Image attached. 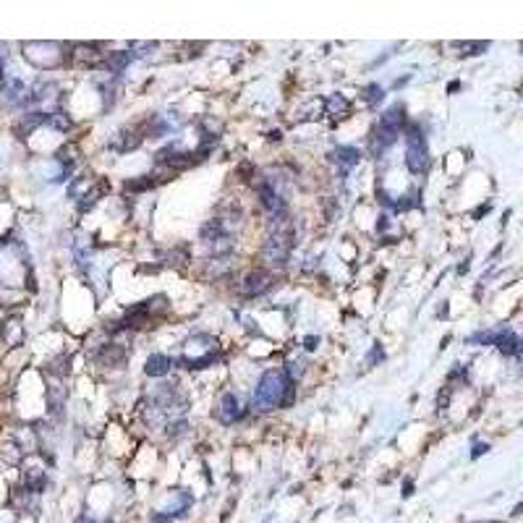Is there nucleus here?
Masks as SVG:
<instances>
[{
	"label": "nucleus",
	"instance_id": "f03ea898",
	"mask_svg": "<svg viewBox=\"0 0 523 523\" xmlns=\"http://www.w3.org/2000/svg\"><path fill=\"white\" fill-rule=\"evenodd\" d=\"M291 249H293V223L285 215L273 218V228H270V236L264 241L262 257L273 267H285V262L291 257Z\"/></svg>",
	"mask_w": 523,
	"mask_h": 523
},
{
	"label": "nucleus",
	"instance_id": "9b49d317",
	"mask_svg": "<svg viewBox=\"0 0 523 523\" xmlns=\"http://www.w3.org/2000/svg\"><path fill=\"white\" fill-rule=\"evenodd\" d=\"M325 113L332 115V118H346L351 113V102L343 97V95H332V97H327V102H325Z\"/></svg>",
	"mask_w": 523,
	"mask_h": 523
},
{
	"label": "nucleus",
	"instance_id": "ddd939ff",
	"mask_svg": "<svg viewBox=\"0 0 523 523\" xmlns=\"http://www.w3.org/2000/svg\"><path fill=\"white\" fill-rule=\"evenodd\" d=\"M359 157L361 154L356 152L353 147H340V150H335V160L340 163L343 170H351L353 165H359Z\"/></svg>",
	"mask_w": 523,
	"mask_h": 523
},
{
	"label": "nucleus",
	"instance_id": "f257e3e1",
	"mask_svg": "<svg viewBox=\"0 0 523 523\" xmlns=\"http://www.w3.org/2000/svg\"><path fill=\"white\" fill-rule=\"evenodd\" d=\"M296 387L283 369H270L262 374L259 385L254 390V411H273L288 408L293 403Z\"/></svg>",
	"mask_w": 523,
	"mask_h": 523
},
{
	"label": "nucleus",
	"instance_id": "7ed1b4c3",
	"mask_svg": "<svg viewBox=\"0 0 523 523\" xmlns=\"http://www.w3.org/2000/svg\"><path fill=\"white\" fill-rule=\"evenodd\" d=\"M403 123H405V108L401 102L392 105L390 110H385L380 118V129H377V147H374V152L387 150L390 144L398 142V136L403 134Z\"/></svg>",
	"mask_w": 523,
	"mask_h": 523
},
{
	"label": "nucleus",
	"instance_id": "4468645a",
	"mask_svg": "<svg viewBox=\"0 0 523 523\" xmlns=\"http://www.w3.org/2000/svg\"><path fill=\"white\" fill-rule=\"evenodd\" d=\"M123 359H126V353H123L118 346H105V348H102V361L110 364V367H120Z\"/></svg>",
	"mask_w": 523,
	"mask_h": 523
},
{
	"label": "nucleus",
	"instance_id": "f3484780",
	"mask_svg": "<svg viewBox=\"0 0 523 523\" xmlns=\"http://www.w3.org/2000/svg\"><path fill=\"white\" fill-rule=\"evenodd\" d=\"M458 47H463V50H469L466 55H481L487 47H490V42H463L458 45Z\"/></svg>",
	"mask_w": 523,
	"mask_h": 523
},
{
	"label": "nucleus",
	"instance_id": "6ab92c4d",
	"mask_svg": "<svg viewBox=\"0 0 523 523\" xmlns=\"http://www.w3.org/2000/svg\"><path fill=\"white\" fill-rule=\"evenodd\" d=\"M387 225H390V223H387V218L382 215V218H380V223H377V230H380V233H382V230H387Z\"/></svg>",
	"mask_w": 523,
	"mask_h": 523
},
{
	"label": "nucleus",
	"instance_id": "a211bd4d",
	"mask_svg": "<svg viewBox=\"0 0 523 523\" xmlns=\"http://www.w3.org/2000/svg\"><path fill=\"white\" fill-rule=\"evenodd\" d=\"M490 450V445H484V442H479V445L474 447V453H471V458H479V456H484Z\"/></svg>",
	"mask_w": 523,
	"mask_h": 523
},
{
	"label": "nucleus",
	"instance_id": "39448f33",
	"mask_svg": "<svg viewBox=\"0 0 523 523\" xmlns=\"http://www.w3.org/2000/svg\"><path fill=\"white\" fill-rule=\"evenodd\" d=\"M426 163H429V150H426V136L421 134L419 126H411L405 134V168L411 173H424Z\"/></svg>",
	"mask_w": 523,
	"mask_h": 523
},
{
	"label": "nucleus",
	"instance_id": "9d476101",
	"mask_svg": "<svg viewBox=\"0 0 523 523\" xmlns=\"http://www.w3.org/2000/svg\"><path fill=\"white\" fill-rule=\"evenodd\" d=\"M3 340L8 343V346H19L24 340V327H22V319L19 316H11V319H6V325H3Z\"/></svg>",
	"mask_w": 523,
	"mask_h": 523
},
{
	"label": "nucleus",
	"instance_id": "dca6fc26",
	"mask_svg": "<svg viewBox=\"0 0 523 523\" xmlns=\"http://www.w3.org/2000/svg\"><path fill=\"white\" fill-rule=\"evenodd\" d=\"M361 95L367 97V102H369V105H377V102H380V99L385 97V92H382V87H377V84H369V87L364 89Z\"/></svg>",
	"mask_w": 523,
	"mask_h": 523
},
{
	"label": "nucleus",
	"instance_id": "1a4fd4ad",
	"mask_svg": "<svg viewBox=\"0 0 523 523\" xmlns=\"http://www.w3.org/2000/svg\"><path fill=\"white\" fill-rule=\"evenodd\" d=\"M170 367H173V361L168 359V356H163V353H152V356L147 359V364H144V371H147L150 377H165V374L170 371Z\"/></svg>",
	"mask_w": 523,
	"mask_h": 523
},
{
	"label": "nucleus",
	"instance_id": "2eb2a0df",
	"mask_svg": "<svg viewBox=\"0 0 523 523\" xmlns=\"http://www.w3.org/2000/svg\"><path fill=\"white\" fill-rule=\"evenodd\" d=\"M152 186H154L152 175H144V181H129V184H126V191L136 194V191H147V188H152Z\"/></svg>",
	"mask_w": 523,
	"mask_h": 523
},
{
	"label": "nucleus",
	"instance_id": "412c9836",
	"mask_svg": "<svg viewBox=\"0 0 523 523\" xmlns=\"http://www.w3.org/2000/svg\"><path fill=\"white\" fill-rule=\"evenodd\" d=\"M518 513H523V502L518 505V508H515V510H513V515H518Z\"/></svg>",
	"mask_w": 523,
	"mask_h": 523
},
{
	"label": "nucleus",
	"instance_id": "20e7f679",
	"mask_svg": "<svg viewBox=\"0 0 523 523\" xmlns=\"http://www.w3.org/2000/svg\"><path fill=\"white\" fill-rule=\"evenodd\" d=\"M469 343L497 346L505 356H515V359L523 361V340L518 338L513 330H508V327H502V330H490V332H476V335H471L469 338Z\"/></svg>",
	"mask_w": 523,
	"mask_h": 523
},
{
	"label": "nucleus",
	"instance_id": "f8f14e48",
	"mask_svg": "<svg viewBox=\"0 0 523 523\" xmlns=\"http://www.w3.org/2000/svg\"><path fill=\"white\" fill-rule=\"evenodd\" d=\"M129 63H131V53H110L108 58H105L102 68L110 71V74H120Z\"/></svg>",
	"mask_w": 523,
	"mask_h": 523
},
{
	"label": "nucleus",
	"instance_id": "aec40b11",
	"mask_svg": "<svg viewBox=\"0 0 523 523\" xmlns=\"http://www.w3.org/2000/svg\"><path fill=\"white\" fill-rule=\"evenodd\" d=\"M3 71H6V58L0 53V81H3Z\"/></svg>",
	"mask_w": 523,
	"mask_h": 523
},
{
	"label": "nucleus",
	"instance_id": "423d86ee",
	"mask_svg": "<svg viewBox=\"0 0 523 523\" xmlns=\"http://www.w3.org/2000/svg\"><path fill=\"white\" fill-rule=\"evenodd\" d=\"M270 285H273V275L267 273V270H251V273L243 275L239 291L241 296L254 298V296H262L264 291H270Z\"/></svg>",
	"mask_w": 523,
	"mask_h": 523
},
{
	"label": "nucleus",
	"instance_id": "6e6552de",
	"mask_svg": "<svg viewBox=\"0 0 523 523\" xmlns=\"http://www.w3.org/2000/svg\"><path fill=\"white\" fill-rule=\"evenodd\" d=\"M239 416H241L239 398H236L233 392H223V395H220L218 408H215V419H218L220 424H236Z\"/></svg>",
	"mask_w": 523,
	"mask_h": 523
},
{
	"label": "nucleus",
	"instance_id": "0eeeda50",
	"mask_svg": "<svg viewBox=\"0 0 523 523\" xmlns=\"http://www.w3.org/2000/svg\"><path fill=\"white\" fill-rule=\"evenodd\" d=\"M257 196H259V204L273 218H280V215H285V202L283 196H280V191L275 188L270 181H259V186H257Z\"/></svg>",
	"mask_w": 523,
	"mask_h": 523
}]
</instances>
